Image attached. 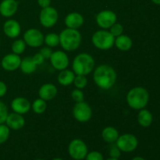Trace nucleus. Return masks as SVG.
I'll use <instances>...</instances> for the list:
<instances>
[{"label": "nucleus", "instance_id": "nucleus-26", "mask_svg": "<svg viewBox=\"0 0 160 160\" xmlns=\"http://www.w3.org/2000/svg\"><path fill=\"white\" fill-rule=\"evenodd\" d=\"M44 42L48 47H56L59 44V36L55 33H50L45 36Z\"/></svg>", "mask_w": 160, "mask_h": 160}, {"label": "nucleus", "instance_id": "nucleus-7", "mask_svg": "<svg viewBox=\"0 0 160 160\" xmlns=\"http://www.w3.org/2000/svg\"><path fill=\"white\" fill-rule=\"evenodd\" d=\"M69 154L75 160H82L85 159L88 152V147L86 144L81 139H74L69 145Z\"/></svg>", "mask_w": 160, "mask_h": 160}, {"label": "nucleus", "instance_id": "nucleus-28", "mask_svg": "<svg viewBox=\"0 0 160 160\" xmlns=\"http://www.w3.org/2000/svg\"><path fill=\"white\" fill-rule=\"evenodd\" d=\"M9 128L7 125L0 124V144H3L8 140L9 136Z\"/></svg>", "mask_w": 160, "mask_h": 160}, {"label": "nucleus", "instance_id": "nucleus-20", "mask_svg": "<svg viewBox=\"0 0 160 160\" xmlns=\"http://www.w3.org/2000/svg\"><path fill=\"white\" fill-rule=\"evenodd\" d=\"M114 45H116L117 48L120 51L126 52L131 49L133 45V42L129 36L126 34H121L115 38Z\"/></svg>", "mask_w": 160, "mask_h": 160}, {"label": "nucleus", "instance_id": "nucleus-4", "mask_svg": "<svg viewBox=\"0 0 160 160\" xmlns=\"http://www.w3.org/2000/svg\"><path fill=\"white\" fill-rule=\"evenodd\" d=\"M95 67V60L88 53H81L74 58L73 70L76 75H86L92 72Z\"/></svg>", "mask_w": 160, "mask_h": 160}, {"label": "nucleus", "instance_id": "nucleus-19", "mask_svg": "<svg viewBox=\"0 0 160 160\" xmlns=\"http://www.w3.org/2000/svg\"><path fill=\"white\" fill-rule=\"evenodd\" d=\"M84 17L79 12H70L66 17L65 24L67 25V28L71 29H78L81 28L84 23Z\"/></svg>", "mask_w": 160, "mask_h": 160}, {"label": "nucleus", "instance_id": "nucleus-8", "mask_svg": "<svg viewBox=\"0 0 160 160\" xmlns=\"http://www.w3.org/2000/svg\"><path fill=\"white\" fill-rule=\"evenodd\" d=\"M59 14L57 10L52 6L43 8L40 12L39 20L41 24L45 28H52L57 22Z\"/></svg>", "mask_w": 160, "mask_h": 160}, {"label": "nucleus", "instance_id": "nucleus-23", "mask_svg": "<svg viewBox=\"0 0 160 160\" xmlns=\"http://www.w3.org/2000/svg\"><path fill=\"white\" fill-rule=\"evenodd\" d=\"M119 132L115 128L112 127H107L104 128L102 132V137L105 142L108 143H113L117 142L119 138Z\"/></svg>", "mask_w": 160, "mask_h": 160}, {"label": "nucleus", "instance_id": "nucleus-15", "mask_svg": "<svg viewBox=\"0 0 160 160\" xmlns=\"http://www.w3.org/2000/svg\"><path fill=\"white\" fill-rule=\"evenodd\" d=\"M11 108L14 112L18 114H25L31 109V103L27 98L23 97L15 98L11 103Z\"/></svg>", "mask_w": 160, "mask_h": 160}, {"label": "nucleus", "instance_id": "nucleus-1", "mask_svg": "<svg viewBox=\"0 0 160 160\" xmlns=\"http://www.w3.org/2000/svg\"><path fill=\"white\" fill-rule=\"evenodd\" d=\"M93 78L98 88L104 90H109L113 87L117 81V73L112 67L104 64L95 69Z\"/></svg>", "mask_w": 160, "mask_h": 160}, {"label": "nucleus", "instance_id": "nucleus-22", "mask_svg": "<svg viewBox=\"0 0 160 160\" xmlns=\"http://www.w3.org/2000/svg\"><path fill=\"white\" fill-rule=\"evenodd\" d=\"M138 121L142 127L148 128V127L151 126L152 123V114L148 109H141L140 112H138Z\"/></svg>", "mask_w": 160, "mask_h": 160}, {"label": "nucleus", "instance_id": "nucleus-42", "mask_svg": "<svg viewBox=\"0 0 160 160\" xmlns=\"http://www.w3.org/2000/svg\"><path fill=\"white\" fill-rule=\"evenodd\" d=\"M52 160H62V159H60V158H55V159H53Z\"/></svg>", "mask_w": 160, "mask_h": 160}, {"label": "nucleus", "instance_id": "nucleus-40", "mask_svg": "<svg viewBox=\"0 0 160 160\" xmlns=\"http://www.w3.org/2000/svg\"><path fill=\"white\" fill-rule=\"evenodd\" d=\"M152 2H154L156 5H160V0H152Z\"/></svg>", "mask_w": 160, "mask_h": 160}, {"label": "nucleus", "instance_id": "nucleus-11", "mask_svg": "<svg viewBox=\"0 0 160 160\" xmlns=\"http://www.w3.org/2000/svg\"><path fill=\"white\" fill-rule=\"evenodd\" d=\"M44 35L42 32L35 28L28 30L23 35V41L31 47H40L44 42Z\"/></svg>", "mask_w": 160, "mask_h": 160}, {"label": "nucleus", "instance_id": "nucleus-34", "mask_svg": "<svg viewBox=\"0 0 160 160\" xmlns=\"http://www.w3.org/2000/svg\"><path fill=\"white\" fill-rule=\"evenodd\" d=\"M120 155H121V151L117 147V145H112L110 148V149H109V156H110V157L118 159V158H120Z\"/></svg>", "mask_w": 160, "mask_h": 160}, {"label": "nucleus", "instance_id": "nucleus-44", "mask_svg": "<svg viewBox=\"0 0 160 160\" xmlns=\"http://www.w3.org/2000/svg\"><path fill=\"white\" fill-rule=\"evenodd\" d=\"M0 45H1V42H0Z\"/></svg>", "mask_w": 160, "mask_h": 160}, {"label": "nucleus", "instance_id": "nucleus-35", "mask_svg": "<svg viewBox=\"0 0 160 160\" xmlns=\"http://www.w3.org/2000/svg\"><path fill=\"white\" fill-rule=\"evenodd\" d=\"M39 52L42 55V56L45 58V59H50L52 54V49L50 48H48V47H44V48H42V49L40 50Z\"/></svg>", "mask_w": 160, "mask_h": 160}, {"label": "nucleus", "instance_id": "nucleus-32", "mask_svg": "<svg viewBox=\"0 0 160 160\" xmlns=\"http://www.w3.org/2000/svg\"><path fill=\"white\" fill-rule=\"evenodd\" d=\"M8 114L9 113H8L7 106L5 105V103L0 101V124L6 122Z\"/></svg>", "mask_w": 160, "mask_h": 160}, {"label": "nucleus", "instance_id": "nucleus-3", "mask_svg": "<svg viewBox=\"0 0 160 160\" xmlns=\"http://www.w3.org/2000/svg\"><path fill=\"white\" fill-rule=\"evenodd\" d=\"M59 36V44L66 51H74L81 45V34L77 29H64Z\"/></svg>", "mask_w": 160, "mask_h": 160}, {"label": "nucleus", "instance_id": "nucleus-2", "mask_svg": "<svg viewBox=\"0 0 160 160\" xmlns=\"http://www.w3.org/2000/svg\"><path fill=\"white\" fill-rule=\"evenodd\" d=\"M149 101V94L145 88L136 87L129 91L127 95L128 106L136 110H141L148 105Z\"/></svg>", "mask_w": 160, "mask_h": 160}, {"label": "nucleus", "instance_id": "nucleus-13", "mask_svg": "<svg viewBox=\"0 0 160 160\" xmlns=\"http://www.w3.org/2000/svg\"><path fill=\"white\" fill-rule=\"evenodd\" d=\"M20 62H21V59L19 55L15 54V53H10L2 58L1 64L5 70L13 71L20 67Z\"/></svg>", "mask_w": 160, "mask_h": 160}, {"label": "nucleus", "instance_id": "nucleus-12", "mask_svg": "<svg viewBox=\"0 0 160 160\" xmlns=\"http://www.w3.org/2000/svg\"><path fill=\"white\" fill-rule=\"evenodd\" d=\"M50 61L55 69L58 70H63L69 65V58L67 55L62 51H56L52 52Z\"/></svg>", "mask_w": 160, "mask_h": 160}, {"label": "nucleus", "instance_id": "nucleus-30", "mask_svg": "<svg viewBox=\"0 0 160 160\" xmlns=\"http://www.w3.org/2000/svg\"><path fill=\"white\" fill-rule=\"evenodd\" d=\"M110 33L114 36L115 38L118 37V36L123 34V25L120 23H115L112 27L110 28Z\"/></svg>", "mask_w": 160, "mask_h": 160}, {"label": "nucleus", "instance_id": "nucleus-37", "mask_svg": "<svg viewBox=\"0 0 160 160\" xmlns=\"http://www.w3.org/2000/svg\"><path fill=\"white\" fill-rule=\"evenodd\" d=\"M7 92V87L2 81H0V97L4 96Z\"/></svg>", "mask_w": 160, "mask_h": 160}, {"label": "nucleus", "instance_id": "nucleus-18", "mask_svg": "<svg viewBox=\"0 0 160 160\" xmlns=\"http://www.w3.org/2000/svg\"><path fill=\"white\" fill-rule=\"evenodd\" d=\"M57 88L52 84H45L40 88L38 92V95L40 98L45 101H50L55 98L57 95Z\"/></svg>", "mask_w": 160, "mask_h": 160}, {"label": "nucleus", "instance_id": "nucleus-16", "mask_svg": "<svg viewBox=\"0 0 160 160\" xmlns=\"http://www.w3.org/2000/svg\"><path fill=\"white\" fill-rule=\"evenodd\" d=\"M17 9L18 2L16 0H2L0 3V14L5 17L13 16Z\"/></svg>", "mask_w": 160, "mask_h": 160}, {"label": "nucleus", "instance_id": "nucleus-29", "mask_svg": "<svg viewBox=\"0 0 160 160\" xmlns=\"http://www.w3.org/2000/svg\"><path fill=\"white\" fill-rule=\"evenodd\" d=\"M73 83H74V85L76 86L77 88L82 89L87 85L88 80L84 75H77V76H75Z\"/></svg>", "mask_w": 160, "mask_h": 160}, {"label": "nucleus", "instance_id": "nucleus-6", "mask_svg": "<svg viewBox=\"0 0 160 160\" xmlns=\"http://www.w3.org/2000/svg\"><path fill=\"white\" fill-rule=\"evenodd\" d=\"M116 142V145L120 148V151L124 152H131L134 151L138 145V141L136 136L131 134H124L119 136Z\"/></svg>", "mask_w": 160, "mask_h": 160}, {"label": "nucleus", "instance_id": "nucleus-24", "mask_svg": "<svg viewBox=\"0 0 160 160\" xmlns=\"http://www.w3.org/2000/svg\"><path fill=\"white\" fill-rule=\"evenodd\" d=\"M37 65L35 62L33 60L32 57H28L24 58L23 59H21V62H20V68L21 71L23 72L25 74H31L33 73L36 70Z\"/></svg>", "mask_w": 160, "mask_h": 160}, {"label": "nucleus", "instance_id": "nucleus-27", "mask_svg": "<svg viewBox=\"0 0 160 160\" xmlns=\"http://www.w3.org/2000/svg\"><path fill=\"white\" fill-rule=\"evenodd\" d=\"M25 48H26V43L23 40L21 39H18L16 40L12 44V50L13 53L17 55H20L24 52Z\"/></svg>", "mask_w": 160, "mask_h": 160}, {"label": "nucleus", "instance_id": "nucleus-39", "mask_svg": "<svg viewBox=\"0 0 160 160\" xmlns=\"http://www.w3.org/2000/svg\"><path fill=\"white\" fill-rule=\"evenodd\" d=\"M132 160H146V159H145L144 158L141 157V156H136V157L133 158Z\"/></svg>", "mask_w": 160, "mask_h": 160}, {"label": "nucleus", "instance_id": "nucleus-9", "mask_svg": "<svg viewBox=\"0 0 160 160\" xmlns=\"http://www.w3.org/2000/svg\"><path fill=\"white\" fill-rule=\"evenodd\" d=\"M73 114L74 118L78 121L81 123H85L92 118V108L87 102H77L73 109Z\"/></svg>", "mask_w": 160, "mask_h": 160}, {"label": "nucleus", "instance_id": "nucleus-31", "mask_svg": "<svg viewBox=\"0 0 160 160\" xmlns=\"http://www.w3.org/2000/svg\"><path fill=\"white\" fill-rule=\"evenodd\" d=\"M71 97L73 100L76 102H84V95L83 92H81V89H74L71 93Z\"/></svg>", "mask_w": 160, "mask_h": 160}, {"label": "nucleus", "instance_id": "nucleus-10", "mask_svg": "<svg viewBox=\"0 0 160 160\" xmlns=\"http://www.w3.org/2000/svg\"><path fill=\"white\" fill-rule=\"evenodd\" d=\"M117 14L111 10H102L96 16V23L101 28L108 29L117 23Z\"/></svg>", "mask_w": 160, "mask_h": 160}, {"label": "nucleus", "instance_id": "nucleus-25", "mask_svg": "<svg viewBox=\"0 0 160 160\" xmlns=\"http://www.w3.org/2000/svg\"><path fill=\"white\" fill-rule=\"evenodd\" d=\"M47 105L45 100L42 98H38L33 102L32 109L34 112L37 114H42L46 110Z\"/></svg>", "mask_w": 160, "mask_h": 160}, {"label": "nucleus", "instance_id": "nucleus-21", "mask_svg": "<svg viewBox=\"0 0 160 160\" xmlns=\"http://www.w3.org/2000/svg\"><path fill=\"white\" fill-rule=\"evenodd\" d=\"M75 78V73L72 70H61L58 76V81L62 86H69L73 83Z\"/></svg>", "mask_w": 160, "mask_h": 160}, {"label": "nucleus", "instance_id": "nucleus-41", "mask_svg": "<svg viewBox=\"0 0 160 160\" xmlns=\"http://www.w3.org/2000/svg\"><path fill=\"white\" fill-rule=\"evenodd\" d=\"M106 160H119L118 159H115V158H109V159H106Z\"/></svg>", "mask_w": 160, "mask_h": 160}, {"label": "nucleus", "instance_id": "nucleus-33", "mask_svg": "<svg viewBox=\"0 0 160 160\" xmlns=\"http://www.w3.org/2000/svg\"><path fill=\"white\" fill-rule=\"evenodd\" d=\"M85 159L86 160H104L102 155L97 151H93L88 153Z\"/></svg>", "mask_w": 160, "mask_h": 160}, {"label": "nucleus", "instance_id": "nucleus-17", "mask_svg": "<svg viewBox=\"0 0 160 160\" xmlns=\"http://www.w3.org/2000/svg\"><path fill=\"white\" fill-rule=\"evenodd\" d=\"M3 31L7 37L10 38H15L20 35L21 28L20 23L17 20H8L3 25Z\"/></svg>", "mask_w": 160, "mask_h": 160}, {"label": "nucleus", "instance_id": "nucleus-14", "mask_svg": "<svg viewBox=\"0 0 160 160\" xmlns=\"http://www.w3.org/2000/svg\"><path fill=\"white\" fill-rule=\"evenodd\" d=\"M6 123L8 128L13 131H18L23 128L25 124V120L21 114L17 112H12L8 114L7 118L6 120Z\"/></svg>", "mask_w": 160, "mask_h": 160}, {"label": "nucleus", "instance_id": "nucleus-5", "mask_svg": "<svg viewBox=\"0 0 160 160\" xmlns=\"http://www.w3.org/2000/svg\"><path fill=\"white\" fill-rule=\"evenodd\" d=\"M116 38L106 30H100L96 31L92 36V43L100 50H108L114 45Z\"/></svg>", "mask_w": 160, "mask_h": 160}, {"label": "nucleus", "instance_id": "nucleus-38", "mask_svg": "<svg viewBox=\"0 0 160 160\" xmlns=\"http://www.w3.org/2000/svg\"><path fill=\"white\" fill-rule=\"evenodd\" d=\"M38 3L43 9V8H46L50 6L51 0H38Z\"/></svg>", "mask_w": 160, "mask_h": 160}, {"label": "nucleus", "instance_id": "nucleus-43", "mask_svg": "<svg viewBox=\"0 0 160 160\" xmlns=\"http://www.w3.org/2000/svg\"><path fill=\"white\" fill-rule=\"evenodd\" d=\"M36 160H44V159H36Z\"/></svg>", "mask_w": 160, "mask_h": 160}, {"label": "nucleus", "instance_id": "nucleus-36", "mask_svg": "<svg viewBox=\"0 0 160 160\" xmlns=\"http://www.w3.org/2000/svg\"><path fill=\"white\" fill-rule=\"evenodd\" d=\"M32 59L37 66L41 65V64L43 63L44 61H45V58L42 56V55L41 54L40 52H38V53H37V54L34 55V56L32 57Z\"/></svg>", "mask_w": 160, "mask_h": 160}]
</instances>
